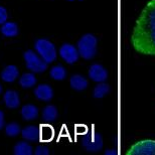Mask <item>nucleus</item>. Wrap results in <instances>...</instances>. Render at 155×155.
<instances>
[{
    "label": "nucleus",
    "instance_id": "nucleus-3",
    "mask_svg": "<svg viewBox=\"0 0 155 155\" xmlns=\"http://www.w3.org/2000/svg\"><path fill=\"white\" fill-rule=\"evenodd\" d=\"M35 48L36 52L48 64H51L57 58V49L54 43L45 38H39L35 41Z\"/></svg>",
    "mask_w": 155,
    "mask_h": 155
},
{
    "label": "nucleus",
    "instance_id": "nucleus-7",
    "mask_svg": "<svg viewBox=\"0 0 155 155\" xmlns=\"http://www.w3.org/2000/svg\"><path fill=\"white\" fill-rule=\"evenodd\" d=\"M60 55L67 64H75L79 60L80 54L78 48L71 43H64L60 48Z\"/></svg>",
    "mask_w": 155,
    "mask_h": 155
},
{
    "label": "nucleus",
    "instance_id": "nucleus-15",
    "mask_svg": "<svg viewBox=\"0 0 155 155\" xmlns=\"http://www.w3.org/2000/svg\"><path fill=\"white\" fill-rule=\"evenodd\" d=\"M1 33L6 38H13L18 35V26L14 22H4L1 26Z\"/></svg>",
    "mask_w": 155,
    "mask_h": 155
},
{
    "label": "nucleus",
    "instance_id": "nucleus-28",
    "mask_svg": "<svg viewBox=\"0 0 155 155\" xmlns=\"http://www.w3.org/2000/svg\"><path fill=\"white\" fill-rule=\"evenodd\" d=\"M68 1H75V0H68ZM79 1H83V0H79Z\"/></svg>",
    "mask_w": 155,
    "mask_h": 155
},
{
    "label": "nucleus",
    "instance_id": "nucleus-1",
    "mask_svg": "<svg viewBox=\"0 0 155 155\" xmlns=\"http://www.w3.org/2000/svg\"><path fill=\"white\" fill-rule=\"evenodd\" d=\"M131 42L140 54L155 55V0L145 6L136 21Z\"/></svg>",
    "mask_w": 155,
    "mask_h": 155
},
{
    "label": "nucleus",
    "instance_id": "nucleus-23",
    "mask_svg": "<svg viewBox=\"0 0 155 155\" xmlns=\"http://www.w3.org/2000/svg\"><path fill=\"white\" fill-rule=\"evenodd\" d=\"M33 153L35 155H48L49 154V150L46 146H42V145H39L35 148V151H33Z\"/></svg>",
    "mask_w": 155,
    "mask_h": 155
},
{
    "label": "nucleus",
    "instance_id": "nucleus-2",
    "mask_svg": "<svg viewBox=\"0 0 155 155\" xmlns=\"http://www.w3.org/2000/svg\"><path fill=\"white\" fill-rule=\"evenodd\" d=\"M97 45L98 40L95 35L91 33L83 35L78 41L77 45L80 57H82L84 60H92L97 54Z\"/></svg>",
    "mask_w": 155,
    "mask_h": 155
},
{
    "label": "nucleus",
    "instance_id": "nucleus-22",
    "mask_svg": "<svg viewBox=\"0 0 155 155\" xmlns=\"http://www.w3.org/2000/svg\"><path fill=\"white\" fill-rule=\"evenodd\" d=\"M43 128L40 130V137L43 140H48L52 137V132L51 130L48 128V126H42Z\"/></svg>",
    "mask_w": 155,
    "mask_h": 155
},
{
    "label": "nucleus",
    "instance_id": "nucleus-21",
    "mask_svg": "<svg viewBox=\"0 0 155 155\" xmlns=\"http://www.w3.org/2000/svg\"><path fill=\"white\" fill-rule=\"evenodd\" d=\"M20 132H21L20 126L15 122L9 123L5 127V133L9 137H15V136H17Z\"/></svg>",
    "mask_w": 155,
    "mask_h": 155
},
{
    "label": "nucleus",
    "instance_id": "nucleus-13",
    "mask_svg": "<svg viewBox=\"0 0 155 155\" xmlns=\"http://www.w3.org/2000/svg\"><path fill=\"white\" fill-rule=\"evenodd\" d=\"M19 75V71L13 64L7 66L1 73V79L6 83H12L17 79Z\"/></svg>",
    "mask_w": 155,
    "mask_h": 155
},
{
    "label": "nucleus",
    "instance_id": "nucleus-14",
    "mask_svg": "<svg viewBox=\"0 0 155 155\" xmlns=\"http://www.w3.org/2000/svg\"><path fill=\"white\" fill-rule=\"evenodd\" d=\"M21 116L26 121L35 120L38 116V109L35 105H31V104L24 105V106L21 108Z\"/></svg>",
    "mask_w": 155,
    "mask_h": 155
},
{
    "label": "nucleus",
    "instance_id": "nucleus-16",
    "mask_svg": "<svg viewBox=\"0 0 155 155\" xmlns=\"http://www.w3.org/2000/svg\"><path fill=\"white\" fill-rule=\"evenodd\" d=\"M13 153L15 155H31L33 154V149L27 142L21 141L15 144Z\"/></svg>",
    "mask_w": 155,
    "mask_h": 155
},
{
    "label": "nucleus",
    "instance_id": "nucleus-27",
    "mask_svg": "<svg viewBox=\"0 0 155 155\" xmlns=\"http://www.w3.org/2000/svg\"><path fill=\"white\" fill-rule=\"evenodd\" d=\"M1 91H2V88H1V85H0V94H1Z\"/></svg>",
    "mask_w": 155,
    "mask_h": 155
},
{
    "label": "nucleus",
    "instance_id": "nucleus-12",
    "mask_svg": "<svg viewBox=\"0 0 155 155\" xmlns=\"http://www.w3.org/2000/svg\"><path fill=\"white\" fill-rule=\"evenodd\" d=\"M21 135L27 141H38L40 138V129L36 126H27L22 129Z\"/></svg>",
    "mask_w": 155,
    "mask_h": 155
},
{
    "label": "nucleus",
    "instance_id": "nucleus-19",
    "mask_svg": "<svg viewBox=\"0 0 155 155\" xmlns=\"http://www.w3.org/2000/svg\"><path fill=\"white\" fill-rule=\"evenodd\" d=\"M109 92H110V86L108 84H106L105 82L98 83V85L95 87L94 91H93V96L96 99H102Z\"/></svg>",
    "mask_w": 155,
    "mask_h": 155
},
{
    "label": "nucleus",
    "instance_id": "nucleus-10",
    "mask_svg": "<svg viewBox=\"0 0 155 155\" xmlns=\"http://www.w3.org/2000/svg\"><path fill=\"white\" fill-rule=\"evenodd\" d=\"M35 95L40 101H51L54 97V91L49 85L41 84L35 88Z\"/></svg>",
    "mask_w": 155,
    "mask_h": 155
},
{
    "label": "nucleus",
    "instance_id": "nucleus-6",
    "mask_svg": "<svg viewBox=\"0 0 155 155\" xmlns=\"http://www.w3.org/2000/svg\"><path fill=\"white\" fill-rule=\"evenodd\" d=\"M128 155H155V141L141 140L132 145L127 151Z\"/></svg>",
    "mask_w": 155,
    "mask_h": 155
},
{
    "label": "nucleus",
    "instance_id": "nucleus-18",
    "mask_svg": "<svg viewBox=\"0 0 155 155\" xmlns=\"http://www.w3.org/2000/svg\"><path fill=\"white\" fill-rule=\"evenodd\" d=\"M58 118V109L52 105L45 107L42 111V119L46 122H54Z\"/></svg>",
    "mask_w": 155,
    "mask_h": 155
},
{
    "label": "nucleus",
    "instance_id": "nucleus-20",
    "mask_svg": "<svg viewBox=\"0 0 155 155\" xmlns=\"http://www.w3.org/2000/svg\"><path fill=\"white\" fill-rule=\"evenodd\" d=\"M49 75L55 81H63L67 77V71L63 66H54L51 69Z\"/></svg>",
    "mask_w": 155,
    "mask_h": 155
},
{
    "label": "nucleus",
    "instance_id": "nucleus-25",
    "mask_svg": "<svg viewBox=\"0 0 155 155\" xmlns=\"http://www.w3.org/2000/svg\"><path fill=\"white\" fill-rule=\"evenodd\" d=\"M3 126H4V114L0 110V130L3 128Z\"/></svg>",
    "mask_w": 155,
    "mask_h": 155
},
{
    "label": "nucleus",
    "instance_id": "nucleus-26",
    "mask_svg": "<svg viewBox=\"0 0 155 155\" xmlns=\"http://www.w3.org/2000/svg\"><path fill=\"white\" fill-rule=\"evenodd\" d=\"M117 153H118L117 150H115V149H109V150L105 151V154L106 155H116Z\"/></svg>",
    "mask_w": 155,
    "mask_h": 155
},
{
    "label": "nucleus",
    "instance_id": "nucleus-4",
    "mask_svg": "<svg viewBox=\"0 0 155 155\" xmlns=\"http://www.w3.org/2000/svg\"><path fill=\"white\" fill-rule=\"evenodd\" d=\"M25 61L26 68L33 73H43L48 69V63L36 54L33 51H27L23 54Z\"/></svg>",
    "mask_w": 155,
    "mask_h": 155
},
{
    "label": "nucleus",
    "instance_id": "nucleus-24",
    "mask_svg": "<svg viewBox=\"0 0 155 155\" xmlns=\"http://www.w3.org/2000/svg\"><path fill=\"white\" fill-rule=\"evenodd\" d=\"M7 17H8V14H7L6 9L4 7H2V6H0V24H3L4 22H6Z\"/></svg>",
    "mask_w": 155,
    "mask_h": 155
},
{
    "label": "nucleus",
    "instance_id": "nucleus-5",
    "mask_svg": "<svg viewBox=\"0 0 155 155\" xmlns=\"http://www.w3.org/2000/svg\"><path fill=\"white\" fill-rule=\"evenodd\" d=\"M81 143L86 150L90 152H97L103 148V139L97 132H87L81 138Z\"/></svg>",
    "mask_w": 155,
    "mask_h": 155
},
{
    "label": "nucleus",
    "instance_id": "nucleus-8",
    "mask_svg": "<svg viewBox=\"0 0 155 155\" xmlns=\"http://www.w3.org/2000/svg\"><path fill=\"white\" fill-rule=\"evenodd\" d=\"M89 78L96 83H103L108 79L106 68L100 64H94L89 68Z\"/></svg>",
    "mask_w": 155,
    "mask_h": 155
},
{
    "label": "nucleus",
    "instance_id": "nucleus-17",
    "mask_svg": "<svg viewBox=\"0 0 155 155\" xmlns=\"http://www.w3.org/2000/svg\"><path fill=\"white\" fill-rule=\"evenodd\" d=\"M36 84V78L31 73L23 74L19 79V85L23 89H29Z\"/></svg>",
    "mask_w": 155,
    "mask_h": 155
},
{
    "label": "nucleus",
    "instance_id": "nucleus-9",
    "mask_svg": "<svg viewBox=\"0 0 155 155\" xmlns=\"http://www.w3.org/2000/svg\"><path fill=\"white\" fill-rule=\"evenodd\" d=\"M3 101H4L5 106L9 109H16L20 105L19 95L16 91H13V90H8L4 93Z\"/></svg>",
    "mask_w": 155,
    "mask_h": 155
},
{
    "label": "nucleus",
    "instance_id": "nucleus-11",
    "mask_svg": "<svg viewBox=\"0 0 155 155\" xmlns=\"http://www.w3.org/2000/svg\"><path fill=\"white\" fill-rule=\"evenodd\" d=\"M70 85L75 91H84L88 88L89 82L85 77L82 75H74L70 79Z\"/></svg>",
    "mask_w": 155,
    "mask_h": 155
}]
</instances>
